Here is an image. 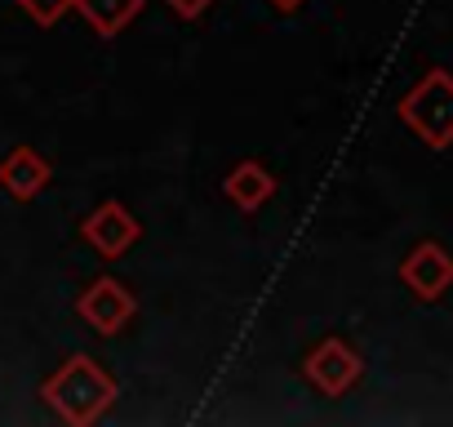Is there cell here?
Segmentation results:
<instances>
[{
  "label": "cell",
  "instance_id": "obj_1",
  "mask_svg": "<svg viewBox=\"0 0 453 427\" xmlns=\"http://www.w3.org/2000/svg\"><path fill=\"white\" fill-rule=\"evenodd\" d=\"M41 400H45L67 427H89V423H98V418L116 405V378H111V369H103L94 356L76 352V356H67V361L41 383Z\"/></svg>",
  "mask_w": 453,
  "mask_h": 427
},
{
  "label": "cell",
  "instance_id": "obj_2",
  "mask_svg": "<svg viewBox=\"0 0 453 427\" xmlns=\"http://www.w3.org/2000/svg\"><path fill=\"white\" fill-rule=\"evenodd\" d=\"M395 116H400L431 151L453 147V72L431 67V72L395 103Z\"/></svg>",
  "mask_w": 453,
  "mask_h": 427
},
{
  "label": "cell",
  "instance_id": "obj_3",
  "mask_svg": "<svg viewBox=\"0 0 453 427\" xmlns=\"http://www.w3.org/2000/svg\"><path fill=\"white\" fill-rule=\"evenodd\" d=\"M303 378H307L320 396L338 400V396H347V392L365 378V356H360L347 338H325V343H316V347L307 352Z\"/></svg>",
  "mask_w": 453,
  "mask_h": 427
},
{
  "label": "cell",
  "instance_id": "obj_4",
  "mask_svg": "<svg viewBox=\"0 0 453 427\" xmlns=\"http://www.w3.org/2000/svg\"><path fill=\"white\" fill-rule=\"evenodd\" d=\"M76 316H81L94 334L111 338V334H120V330L138 316V299H134V290H129L125 281L98 276V281L76 299Z\"/></svg>",
  "mask_w": 453,
  "mask_h": 427
},
{
  "label": "cell",
  "instance_id": "obj_5",
  "mask_svg": "<svg viewBox=\"0 0 453 427\" xmlns=\"http://www.w3.org/2000/svg\"><path fill=\"white\" fill-rule=\"evenodd\" d=\"M400 281L418 303H440L453 290V254L440 241H418L400 263Z\"/></svg>",
  "mask_w": 453,
  "mask_h": 427
},
{
  "label": "cell",
  "instance_id": "obj_6",
  "mask_svg": "<svg viewBox=\"0 0 453 427\" xmlns=\"http://www.w3.org/2000/svg\"><path fill=\"white\" fill-rule=\"evenodd\" d=\"M138 237H142V223L134 219L120 200H103L89 219L81 223V241L94 254H103V259H125L138 245Z\"/></svg>",
  "mask_w": 453,
  "mask_h": 427
},
{
  "label": "cell",
  "instance_id": "obj_7",
  "mask_svg": "<svg viewBox=\"0 0 453 427\" xmlns=\"http://www.w3.org/2000/svg\"><path fill=\"white\" fill-rule=\"evenodd\" d=\"M50 178H54V165L27 143H19L5 160H0V187L14 200H36L50 187Z\"/></svg>",
  "mask_w": 453,
  "mask_h": 427
},
{
  "label": "cell",
  "instance_id": "obj_8",
  "mask_svg": "<svg viewBox=\"0 0 453 427\" xmlns=\"http://www.w3.org/2000/svg\"><path fill=\"white\" fill-rule=\"evenodd\" d=\"M222 196L232 200L241 214H254V209H263L276 196V174L267 165H258V160H241L232 174L222 178Z\"/></svg>",
  "mask_w": 453,
  "mask_h": 427
},
{
  "label": "cell",
  "instance_id": "obj_9",
  "mask_svg": "<svg viewBox=\"0 0 453 427\" xmlns=\"http://www.w3.org/2000/svg\"><path fill=\"white\" fill-rule=\"evenodd\" d=\"M72 10H76L103 41H116V36L142 14V0H72Z\"/></svg>",
  "mask_w": 453,
  "mask_h": 427
},
{
  "label": "cell",
  "instance_id": "obj_10",
  "mask_svg": "<svg viewBox=\"0 0 453 427\" xmlns=\"http://www.w3.org/2000/svg\"><path fill=\"white\" fill-rule=\"evenodd\" d=\"M19 5H23V14H27L36 27H54L58 19H67L72 0H19Z\"/></svg>",
  "mask_w": 453,
  "mask_h": 427
},
{
  "label": "cell",
  "instance_id": "obj_11",
  "mask_svg": "<svg viewBox=\"0 0 453 427\" xmlns=\"http://www.w3.org/2000/svg\"><path fill=\"white\" fill-rule=\"evenodd\" d=\"M165 5H169V14H178L182 23H196V19H204V14H209L213 0H165Z\"/></svg>",
  "mask_w": 453,
  "mask_h": 427
},
{
  "label": "cell",
  "instance_id": "obj_12",
  "mask_svg": "<svg viewBox=\"0 0 453 427\" xmlns=\"http://www.w3.org/2000/svg\"><path fill=\"white\" fill-rule=\"evenodd\" d=\"M267 5H272V10H280V14H294L298 5H307V0H267Z\"/></svg>",
  "mask_w": 453,
  "mask_h": 427
}]
</instances>
